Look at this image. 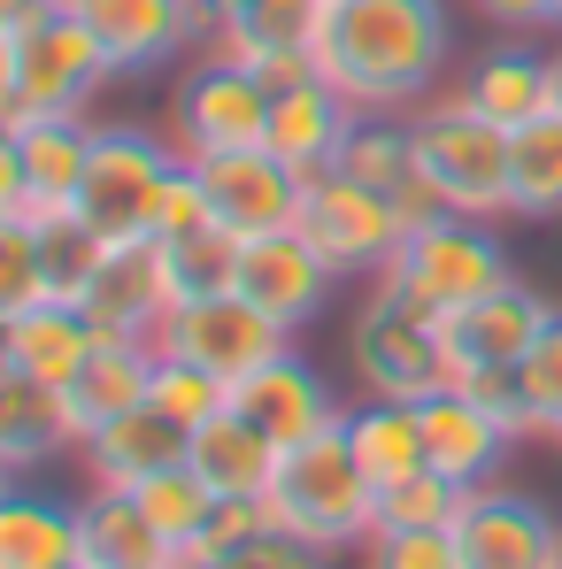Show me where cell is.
I'll use <instances>...</instances> for the list:
<instances>
[{
  "mask_svg": "<svg viewBox=\"0 0 562 569\" xmlns=\"http://www.w3.org/2000/svg\"><path fill=\"white\" fill-rule=\"evenodd\" d=\"M316 70L363 116L424 108L432 78L447 70V0H332Z\"/></svg>",
  "mask_w": 562,
  "mask_h": 569,
  "instance_id": "1",
  "label": "cell"
},
{
  "mask_svg": "<svg viewBox=\"0 0 562 569\" xmlns=\"http://www.w3.org/2000/svg\"><path fill=\"white\" fill-rule=\"evenodd\" d=\"M509 247L485 231V223H470V216H447V223H432V231H408L401 247H393V262L377 270V300H393V308H408V316H424L432 331H447L455 316H463L470 300H485L493 284H509Z\"/></svg>",
  "mask_w": 562,
  "mask_h": 569,
  "instance_id": "2",
  "label": "cell"
},
{
  "mask_svg": "<svg viewBox=\"0 0 562 569\" xmlns=\"http://www.w3.org/2000/svg\"><path fill=\"white\" fill-rule=\"evenodd\" d=\"M263 500H270L278 531L324 547V555H347V547H363L377 531V485L355 462V447H347V423L324 431V439H308V447H293Z\"/></svg>",
  "mask_w": 562,
  "mask_h": 569,
  "instance_id": "3",
  "label": "cell"
},
{
  "mask_svg": "<svg viewBox=\"0 0 562 569\" xmlns=\"http://www.w3.org/2000/svg\"><path fill=\"white\" fill-rule=\"evenodd\" d=\"M408 147H416V178L447 200V216H470V223L516 216L509 208V131H493L463 93L424 100L408 116Z\"/></svg>",
  "mask_w": 562,
  "mask_h": 569,
  "instance_id": "4",
  "label": "cell"
},
{
  "mask_svg": "<svg viewBox=\"0 0 562 569\" xmlns=\"http://www.w3.org/2000/svg\"><path fill=\"white\" fill-rule=\"evenodd\" d=\"M178 147L139 131V123H100L93 162H86V186H78V223L108 239V247H139L155 239V208H162V186L178 178Z\"/></svg>",
  "mask_w": 562,
  "mask_h": 569,
  "instance_id": "5",
  "label": "cell"
},
{
  "mask_svg": "<svg viewBox=\"0 0 562 569\" xmlns=\"http://www.w3.org/2000/svg\"><path fill=\"white\" fill-rule=\"evenodd\" d=\"M108 78H116V62H108V47L93 39V23L78 8H55L31 31H16V100H8V116L16 123L86 116Z\"/></svg>",
  "mask_w": 562,
  "mask_h": 569,
  "instance_id": "6",
  "label": "cell"
},
{
  "mask_svg": "<svg viewBox=\"0 0 562 569\" xmlns=\"http://www.w3.org/2000/svg\"><path fill=\"white\" fill-rule=\"evenodd\" d=\"M293 231H300L339 278H363V270L377 278V270L393 262V247L408 239L393 192L363 186V178H347V170H316V178L300 186V216H293Z\"/></svg>",
  "mask_w": 562,
  "mask_h": 569,
  "instance_id": "7",
  "label": "cell"
},
{
  "mask_svg": "<svg viewBox=\"0 0 562 569\" xmlns=\"http://www.w3.org/2000/svg\"><path fill=\"white\" fill-rule=\"evenodd\" d=\"M270 78L263 70H247V62H231V54H208V62H193L186 78H178V93H170V147L200 162V154H231V147H263V131H270Z\"/></svg>",
  "mask_w": 562,
  "mask_h": 569,
  "instance_id": "8",
  "label": "cell"
},
{
  "mask_svg": "<svg viewBox=\"0 0 562 569\" xmlns=\"http://www.w3.org/2000/svg\"><path fill=\"white\" fill-rule=\"evenodd\" d=\"M155 347L193 362V370H208V378L239 385V378H255L263 362H278L285 347H293V331H285L278 316H263L247 292H208V300L170 308V323H162Z\"/></svg>",
  "mask_w": 562,
  "mask_h": 569,
  "instance_id": "9",
  "label": "cell"
},
{
  "mask_svg": "<svg viewBox=\"0 0 562 569\" xmlns=\"http://www.w3.org/2000/svg\"><path fill=\"white\" fill-rule=\"evenodd\" d=\"M347 362H355V378L371 385L377 400H432L440 385H455L447 339L424 316H408V308H393L377 292H371V308L355 316V331H347Z\"/></svg>",
  "mask_w": 562,
  "mask_h": 569,
  "instance_id": "10",
  "label": "cell"
},
{
  "mask_svg": "<svg viewBox=\"0 0 562 569\" xmlns=\"http://www.w3.org/2000/svg\"><path fill=\"white\" fill-rule=\"evenodd\" d=\"M455 562L463 569H562V523L532 492L477 485L455 516Z\"/></svg>",
  "mask_w": 562,
  "mask_h": 569,
  "instance_id": "11",
  "label": "cell"
},
{
  "mask_svg": "<svg viewBox=\"0 0 562 569\" xmlns=\"http://www.w3.org/2000/svg\"><path fill=\"white\" fill-rule=\"evenodd\" d=\"M200 170V186H208V208H216V223L224 231H239V239H270V231H293V216H300V170L278 162L270 147H231V154H200L193 162Z\"/></svg>",
  "mask_w": 562,
  "mask_h": 569,
  "instance_id": "12",
  "label": "cell"
},
{
  "mask_svg": "<svg viewBox=\"0 0 562 569\" xmlns=\"http://www.w3.org/2000/svg\"><path fill=\"white\" fill-rule=\"evenodd\" d=\"M70 8L93 23V39L108 47L116 78H147L162 62H178L186 47L216 39L193 0H70Z\"/></svg>",
  "mask_w": 562,
  "mask_h": 569,
  "instance_id": "13",
  "label": "cell"
},
{
  "mask_svg": "<svg viewBox=\"0 0 562 569\" xmlns=\"http://www.w3.org/2000/svg\"><path fill=\"white\" fill-rule=\"evenodd\" d=\"M231 408L278 447V455H293V447H308V439H324V431H339L347 423V408L332 400V385L316 378L293 347H285L278 362H263L255 378L231 385Z\"/></svg>",
  "mask_w": 562,
  "mask_h": 569,
  "instance_id": "14",
  "label": "cell"
},
{
  "mask_svg": "<svg viewBox=\"0 0 562 569\" xmlns=\"http://www.w3.org/2000/svg\"><path fill=\"white\" fill-rule=\"evenodd\" d=\"M548 323H555V308H548L532 284H516V278L493 284L485 300H470L463 316L440 331V339H447V370H455V385L477 378V370H516Z\"/></svg>",
  "mask_w": 562,
  "mask_h": 569,
  "instance_id": "15",
  "label": "cell"
},
{
  "mask_svg": "<svg viewBox=\"0 0 562 569\" xmlns=\"http://www.w3.org/2000/svg\"><path fill=\"white\" fill-rule=\"evenodd\" d=\"M78 308L93 316L100 339H162V323H170V308H178L170 270H162V247H155V239L108 247V262L93 270V284H86Z\"/></svg>",
  "mask_w": 562,
  "mask_h": 569,
  "instance_id": "16",
  "label": "cell"
},
{
  "mask_svg": "<svg viewBox=\"0 0 562 569\" xmlns=\"http://www.w3.org/2000/svg\"><path fill=\"white\" fill-rule=\"evenodd\" d=\"M324 8L332 0H247L224 31H216V54L263 70L270 86H293L316 70V39H324Z\"/></svg>",
  "mask_w": 562,
  "mask_h": 569,
  "instance_id": "17",
  "label": "cell"
},
{
  "mask_svg": "<svg viewBox=\"0 0 562 569\" xmlns=\"http://www.w3.org/2000/svg\"><path fill=\"white\" fill-rule=\"evenodd\" d=\"M363 123V108L339 93L324 70H308V78H293L270 93V131H263V147L293 162L300 178H316V170H332L339 162V147H347V131Z\"/></svg>",
  "mask_w": 562,
  "mask_h": 569,
  "instance_id": "18",
  "label": "cell"
},
{
  "mask_svg": "<svg viewBox=\"0 0 562 569\" xmlns=\"http://www.w3.org/2000/svg\"><path fill=\"white\" fill-rule=\"evenodd\" d=\"M424 408V462L440 477H455V485H493V470L509 462V447H516V431L470 392V385H440L432 400H416Z\"/></svg>",
  "mask_w": 562,
  "mask_h": 569,
  "instance_id": "19",
  "label": "cell"
},
{
  "mask_svg": "<svg viewBox=\"0 0 562 569\" xmlns=\"http://www.w3.org/2000/svg\"><path fill=\"white\" fill-rule=\"evenodd\" d=\"M16 139H23V200H16V216H31V223L78 216V186H86L100 123H86V116H39V123H16Z\"/></svg>",
  "mask_w": 562,
  "mask_h": 569,
  "instance_id": "20",
  "label": "cell"
},
{
  "mask_svg": "<svg viewBox=\"0 0 562 569\" xmlns=\"http://www.w3.org/2000/svg\"><path fill=\"white\" fill-rule=\"evenodd\" d=\"M463 100L493 123V131H524V123H540V116L562 108L555 54H548V47H524V39L485 47V54L470 62V78H463Z\"/></svg>",
  "mask_w": 562,
  "mask_h": 569,
  "instance_id": "21",
  "label": "cell"
},
{
  "mask_svg": "<svg viewBox=\"0 0 562 569\" xmlns=\"http://www.w3.org/2000/svg\"><path fill=\"white\" fill-rule=\"evenodd\" d=\"M332 278H339V270H332L300 231H270V239H247V247H239V292H247L263 316H278L285 331H300V323L324 308Z\"/></svg>",
  "mask_w": 562,
  "mask_h": 569,
  "instance_id": "22",
  "label": "cell"
},
{
  "mask_svg": "<svg viewBox=\"0 0 562 569\" xmlns=\"http://www.w3.org/2000/svg\"><path fill=\"white\" fill-rule=\"evenodd\" d=\"M155 362H162V347H155V339H100L93 355H86V370L62 385L70 431H78V439H93L100 423H116V416L147 408V392H155Z\"/></svg>",
  "mask_w": 562,
  "mask_h": 569,
  "instance_id": "23",
  "label": "cell"
},
{
  "mask_svg": "<svg viewBox=\"0 0 562 569\" xmlns=\"http://www.w3.org/2000/svg\"><path fill=\"white\" fill-rule=\"evenodd\" d=\"M93 347H100V331H93V316H86L78 300H39V308H23V316L0 323V355H8V370H16V378L55 385V392L86 370Z\"/></svg>",
  "mask_w": 562,
  "mask_h": 569,
  "instance_id": "24",
  "label": "cell"
},
{
  "mask_svg": "<svg viewBox=\"0 0 562 569\" xmlns=\"http://www.w3.org/2000/svg\"><path fill=\"white\" fill-rule=\"evenodd\" d=\"M86 447V470H93V485H116V492H131V485H147V477L178 470L193 447L186 423H170L155 400L147 408H131V416H116V423H100L93 439H78Z\"/></svg>",
  "mask_w": 562,
  "mask_h": 569,
  "instance_id": "25",
  "label": "cell"
},
{
  "mask_svg": "<svg viewBox=\"0 0 562 569\" xmlns=\"http://www.w3.org/2000/svg\"><path fill=\"white\" fill-rule=\"evenodd\" d=\"M186 462H193V477H200L216 500H263L285 455L247 423V416H239V408H224V416H208V423L193 431Z\"/></svg>",
  "mask_w": 562,
  "mask_h": 569,
  "instance_id": "26",
  "label": "cell"
},
{
  "mask_svg": "<svg viewBox=\"0 0 562 569\" xmlns=\"http://www.w3.org/2000/svg\"><path fill=\"white\" fill-rule=\"evenodd\" d=\"M78 562L86 569H170V539L147 523V508L116 485H93L78 500Z\"/></svg>",
  "mask_w": 562,
  "mask_h": 569,
  "instance_id": "27",
  "label": "cell"
},
{
  "mask_svg": "<svg viewBox=\"0 0 562 569\" xmlns=\"http://www.w3.org/2000/svg\"><path fill=\"white\" fill-rule=\"evenodd\" d=\"M70 439H78V431H70V408H62L55 385L0 370V470L8 477L39 470V462H55Z\"/></svg>",
  "mask_w": 562,
  "mask_h": 569,
  "instance_id": "28",
  "label": "cell"
},
{
  "mask_svg": "<svg viewBox=\"0 0 562 569\" xmlns=\"http://www.w3.org/2000/svg\"><path fill=\"white\" fill-rule=\"evenodd\" d=\"M78 562V508L31 485H0V569H70Z\"/></svg>",
  "mask_w": 562,
  "mask_h": 569,
  "instance_id": "29",
  "label": "cell"
},
{
  "mask_svg": "<svg viewBox=\"0 0 562 569\" xmlns=\"http://www.w3.org/2000/svg\"><path fill=\"white\" fill-rule=\"evenodd\" d=\"M347 447H355V462L371 470V485H401V477L432 470L424 462V408L416 400H363V408H347Z\"/></svg>",
  "mask_w": 562,
  "mask_h": 569,
  "instance_id": "30",
  "label": "cell"
},
{
  "mask_svg": "<svg viewBox=\"0 0 562 569\" xmlns=\"http://www.w3.org/2000/svg\"><path fill=\"white\" fill-rule=\"evenodd\" d=\"M509 208L516 216H562V108L509 131Z\"/></svg>",
  "mask_w": 562,
  "mask_h": 569,
  "instance_id": "31",
  "label": "cell"
},
{
  "mask_svg": "<svg viewBox=\"0 0 562 569\" xmlns=\"http://www.w3.org/2000/svg\"><path fill=\"white\" fill-rule=\"evenodd\" d=\"M162 247V270H170V292H178V308L186 300H208V292H239V231H224V223H200L186 239H155Z\"/></svg>",
  "mask_w": 562,
  "mask_h": 569,
  "instance_id": "32",
  "label": "cell"
},
{
  "mask_svg": "<svg viewBox=\"0 0 562 569\" xmlns=\"http://www.w3.org/2000/svg\"><path fill=\"white\" fill-rule=\"evenodd\" d=\"M470 492H477V485H455V477H440V470L377 485V531H455Z\"/></svg>",
  "mask_w": 562,
  "mask_h": 569,
  "instance_id": "33",
  "label": "cell"
},
{
  "mask_svg": "<svg viewBox=\"0 0 562 569\" xmlns=\"http://www.w3.org/2000/svg\"><path fill=\"white\" fill-rule=\"evenodd\" d=\"M332 170H347V178H363V186H377V192H401L408 178H416L408 123H393V116H363V123L347 131V147H339Z\"/></svg>",
  "mask_w": 562,
  "mask_h": 569,
  "instance_id": "34",
  "label": "cell"
},
{
  "mask_svg": "<svg viewBox=\"0 0 562 569\" xmlns=\"http://www.w3.org/2000/svg\"><path fill=\"white\" fill-rule=\"evenodd\" d=\"M39 300H55L39 223H31V216H16V208H0V323H8V316H23V308H39Z\"/></svg>",
  "mask_w": 562,
  "mask_h": 569,
  "instance_id": "35",
  "label": "cell"
},
{
  "mask_svg": "<svg viewBox=\"0 0 562 569\" xmlns=\"http://www.w3.org/2000/svg\"><path fill=\"white\" fill-rule=\"evenodd\" d=\"M131 500L147 508V523H155L170 547H186L193 531L216 516V492L193 477V462H178V470H162V477H147V485H131Z\"/></svg>",
  "mask_w": 562,
  "mask_h": 569,
  "instance_id": "36",
  "label": "cell"
},
{
  "mask_svg": "<svg viewBox=\"0 0 562 569\" xmlns=\"http://www.w3.org/2000/svg\"><path fill=\"white\" fill-rule=\"evenodd\" d=\"M39 247H47V284H55V300H86L93 270L108 262V239H93L78 216H55V223H39Z\"/></svg>",
  "mask_w": 562,
  "mask_h": 569,
  "instance_id": "37",
  "label": "cell"
},
{
  "mask_svg": "<svg viewBox=\"0 0 562 569\" xmlns=\"http://www.w3.org/2000/svg\"><path fill=\"white\" fill-rule=\"evenodd\" d=\"M170 423H186V431H200L208 416H224L231 408V385L208 378V370H193V362H178V355H162L155 362V392H147Z\"/></svg>",
  "mask_w": 562,
  "mask_h": 569,
  "instance_id": "38",
  "label": "cell"
},
{
  "mask_svg": "<svg viewBox=\"0 0 562 569\" xmlns=\"http://www.w3.org/2000/svg\"><path fill=\"white\" fill-rule=\"evenodd\" d=\"M363 569H463V562H455V531H371Z\"/></svg>",
  "mask_w": 562,
  "mask_h": 569,
  "instance_id": "39",
  "label": "cell"
},
{
  "mask_svg": "<svg viewBox=\"0 0 562 569\" xmlns=\"http://www.w3.org/2000/svg\"><path fill=\"white\" fill-rule=\"evenodd\" d=\"M516 378H524V400H532V431H548L562 416V308H555V323L532 339V355L516 362Z\"/></svg>",
  "mask_w": 562,
  "mask_h": 569,
  "instance_id": "40",
  "label": "cell"
},
{
  "mask_svg": "<svg viewBox=\"0 0 562 569\" xmlns=\"http://www.w3.org/2000/svg\"><path fill=\"white\" fill-rule=\"evenodd\" d=\"M200 223H216V208H208V186H200V170L178 162V178L162 186V208H155V239H186Z\"/></svg>",
  "mask_w": 562,
  "mask_h": 569,
  "instance_id": "41",
  "label": "cell"
},
{
  "mask_svg": "<svg viewBox=\"0 0 562 569\" xmlns=\"http://www.w3.org/2000/svg\"><path fill=\"white\" fill-rule=\"evenodd\" d=\"M224 569H332V555L270 523V531H255V539H247V547H239V555H231Z\"/></svg>",
  "mask_w": 562,
  "mask_h": 569,
  "instance_id": "42",
  "label": "cell"
},
{
  "mask_svg": "<svg viewBox=\"0 0 562 569\" xmlns=\"http://www.w3.org/2000/svg\"><path fill=\"white\" fill-rule=\"evenodd\" d=\"M501 31H555L562 23V0H477Z\"/></svg>",
  "mask_w": 562,
  "mask_h": 569,
  "instance_id": "43",
  "label": "cell"
},
{
  "mask_svg": "<svg viewBox=\"0 0 562 569\" xmlns=\"http://www.w3.org/2000/svg\"><path fill=\"white\" fill-rule=\"evenodd\" d=\"M23 200V139H16V123L0 116V208H16Z\"/></svg>",
  "mask_w": 562,
  "mask_h": 569,
  "instance_id": "44",
  "label": "cell"
},
{
  "mask_svg": "<svg viewBox=\"0 0 562 569\" xmlns=\"http://www.w3.org/2000/svg\"><path fill=\"white\" fill-rule=\"evenodd\" d=\"M55 8H70V0H0V31H31V23L55 16Z\"/></svg>",
  "mask_w": 562,
  "mask_h": 569,
  "instance_id": "45",
  "label": "cell"
},
{
  "mask_svg": "<svg viewBox=\"0 0 562 569\" xmlns=\"http://www.w3.org/2000/svg\"><path fill=\"white\" fill-rule=\"evenodd\" d=\"M16 100V31H0V116Z\"/></svg>",
  "mask_w": 562,
  "mask_h": 569,
  "instance_id": "46",
  "label": "cell"
},
{
  "mask_svg": "<svg viewBox=\"0 0 562 569\" xmlns=\"http://www.w3.org/2000/svg\"><path fill=\"white\" fill-rule=\"evenodd\" d=\"M193 8H200V16H208V31H224V23H231V16H239V8H247V0H193Z\"/></svg>",
  "mask_w": 562,
  "mask_h": 569,
  "instance_id": "47",
  "label": "cell"
},
{
  "mask_svg": "<svg viewBox=\"0 0 562 569\" xmlns=\"http://www.w3.org/2000/svg\"><path fill=\"white\" fill-rule=\"evenodd\" d=\"M548 447H555V455H562V416H555V423H548Z\"/></svg>",
  "mask_w": 562,
  "mask_h": 569,
  "instance_id": "48",
  "label": "cell"
},
{
  "mask_svg": "<svg viewBox=\"0 0 562 569\" xmlns=\"http://www.w3.org/2000/svg\"><path fill=\"white\" fill-rule=\"evenodd\" d=\"M555 78H562V54H555Z\"/></svg>",
  "mask_w": 562,
  "mask_h": 569,
  "instance_id": "49",
  "label": "cell"
},
{
  "mask_svg": "<svg viewBox=\"0 0 562 569\" xmlns=\"http://www.w3.org/2000/svg\"><path fill=\"white\" fill-rule=\"evenodd\" d=\"M70 569H86V562H70Z\"/></svg>",
  "mask_w": 562,
  "mask_h": 569,
  "instance_id": "50",
  "label": "cell"
},
{
  "mask_svg": "<svg viewBox=\"0 0 562 569\" xmlns=\"http://www.w3.org/2000/svg\"><path fill=\"white\" fill-rule=\"evenodd\" d=\"M0 485H8V477H0Z\"/></svg>",
  "mask_w": 562,
  "mask_h": 569,
  "instance_id": "51",
  "label": "cell"
},
{
  "mask_svg": "<svg viewBox=\"0 0 562 569\" xmlns=\"http://www.w3.org/2000/svg\"><path fill=\"white\" fill-rule=\"evenodd\" d=\"M0 477H8V470H0Z\"/></svg>",
  "mask_w": 562,
  "mask_h": 569,
  "instance_id": "52",
  "label": "cell"
}]
</instances>
